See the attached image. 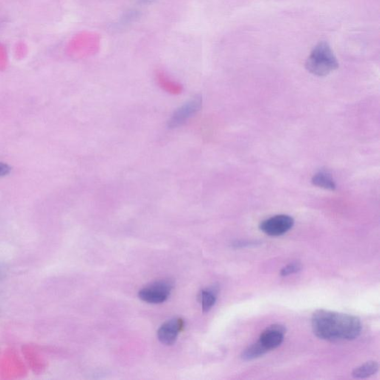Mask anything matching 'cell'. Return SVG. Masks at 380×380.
<instances>
[{
	"label": "cell",
	"mask_w": 380,
	"mask_h": 380,
	"mask_svg": "<svg viewBox=\"0 0 380 380\" xmlns=\"http://www.w3.org/2000/svg\"><path fill=\"white\" fill-rule=\"evenodd\" d=\"M11 167L6 163H0V177H4L10 173Z\"/></svg>",
	"instance_id": "4fadbf2b"
},
{
	"label": "cell",
	"mask_w": 380,
	"mask_h": 380,
	"mask_svg": "<svg viewBox=\"0 0 380 380\" xmlns=\"http://www.w3.org/2000/svg\"><path fill=\"white\" fill-rule=\"evenodd\" d=\"M217 300V290L214 288H207L201 292L200 300L202 310L207 313L212 309Z\"/></svg>",
	"instance_id": "30bf717a"
},
{
	"label": "cell",
	"mask_w": 380,
	"mask_h": 380,
	"mask_svg": "<svg viewBox=\"0 0 380 380\" xmlns=\"http://www.w3.org/2000/svg\"><path fill=\"white\" fill-rule=\"evenodd\" d=\"M305 67L314 75L324 77L337 69L339 63L328 43L322 42L313 50Z\"/></svg>",
	"instance_id": "7a4b0ae2"
},
{
	"label": "cell",
	"mask_w": 380,
	"mask_h": 380,
	"mask_svg": "<svg viewBox=\"0 0 380 380\" xmlns=\"http://www.w3.org/2000/svg\"><path fill=\"white\" fill-rule=\"evenodd\" d=\"M302 266L300 263H291V264H288V265L285 266L284 267L281 269L280 275H282V276H287V275H291V274L300 272Z\"/></svg>",
	"instance_id": "7c38bea8"
},
{
	"label": "cell",
	"mask_w": 380,
	"mask_h": 380,
	"mask_svg": "<svg viewBox=\"0 0 380 380\" xmlns=\"http://www.w3.org/2000/svg\"><path fill=\"white\" fill-rule=\"evenodd\" d=\"M173 288L172 281L161 280L145 287L139 291L138 297L142 301L150 304H160L166 302Z\"/></svg>",
	"instance_id": "3957f363"
},
{
	"label": "cell",
	"mask_w": 380,
	"mask_h": 380,
	"mask_svg": "<svg viewBox=\"0 0 380 380\" xmlns=\"http://www.w3.org/2000/svg\"><path fill=\"white\" fill-rule=\"evenodd\" d=\"M294 225V219L288 215H278L263 221L259 229L270 236H280L288 233Z\"/></svg>",
	"instance_id": "5b68a950"
},
{
	"label": "cell",
	"mask_w": 380,
	"mask_h": 380,
	"mask_svg": "<svg viewBox=\"0 0 380 380\" xmlns=\"http://www.w3.org/2000/svg\"><path fill=\"white\" fill-rule=\"evenodd\" d=\"M183 321L178 318L165 322L158 331L159 341L164 345H173L177 340L179 333L183 329Z\"/></svg>",
	"instance_id": "52a82bcc"
},
{
	"label": "cell",
	"mask_w": 380,
	"mask_h": 380,
	"mask_svg": "<svg viewBox=\"0 0 380 380\" xmlns=\"http://www.w3.org/2000/svg\"><path fill=\"white\" fill-rule=\"evenodd\" d=\"M203 104V100L201 95H196L186 104L180 106L171 115L167 122V127L169 129H175L183 125L189 118L194 116L200 111Z\"/></svg>",
	"instance_id": "277c9868"
},
{
	"label": "cell",
	"mask_w": 380,
	"mask_h": 380,
	"mask_svg": "<svg viewBox=\"0 0 380 380\" xmlns=\"http://www.w3.org/2000/svg\"><path fill=\"white\" fill-rule=\"evenodd\" d=\"M311 325L318 338L331 342L353 340L359 337L362 328V322L357 317L327 310L315 311Z\"/></svg>",
	"instance_id": "6da1fadb"
},
{
	"label": "cell",
	"mask_w": 380,
	"mask_h": 380,
	"mask_svg": "<svg viewBox=\"0 0 380 380\" xmlns=\"http://www.w3.org/2000/svg\"><path fill=\"white\" fill-rule=\"evenodd\" d=\"M140 1H141V3H152V2L153 1V0H140Z\"/></svg>",
	"instance_id": "5bb4252c"
},
{
	"label": "cell",
	"mask_w": 380,
	"mask_h": 380,
	"mask_svg": "<svg viewBox=\"0 0 380 380\" xmlns=\"http://www.w3.org/2000/svg\"><path fill=\"white\" fill-rule=\"evenodd\" d=\"M312 183L314 186L328 190H335L336 188V183L332 175L328 171L322 170L314 174L312 177Z\"/></svg>",
	"instance_id": "ba28073f"
},
{
	"label": "cell",
	"mask_w": 380,
	"mask_h": 380,
	"mask_svg": "<svg viewBox=\"0 0 380 380\" xmlns=\"http://www.w3.org/2000/svg\"><path fill=\"white\" fill-rule=\"evenodd\" d=\"M286 333V328L283 325H270L265 331L261 333L258 342L264 347L267 351L279 347L284 341V334Z\"/></svg>",
	"instance_id": "8992f818"
},
{
	"label": "cell",
	"mask_w": 380,
	"mask_h": 380,
	"mask_svg": "<svg viewBox=\"0 0 380 380\" xmlns=\"http://www.w3.org/2000/svg\"><path fill=\"white\" fill-rule=\"evenodd\" d=\"M379 370V364L375 361H369L356 367L352 372V376L356 379H365L376 374Z\"/></svg>",
	"instance_id": "9c48e42d"
},
{
	"label": "cell",
	"mask_w": 380,
	"mask_h": 380,
	"mask_svg": "<svg viewBox=\"0 0 380 380\" xmlns=\"http://www.w3.org/2000/svg\"><path fill=\"white\" fill-rule=\"evenodd\" d=\"M267 352L268 351L258 341L256 343L247 347L241 353V357L243 360L251 361L264 356Z\"/></svg>",
	"instance_id": "8fae6325"
}]
</instances>
